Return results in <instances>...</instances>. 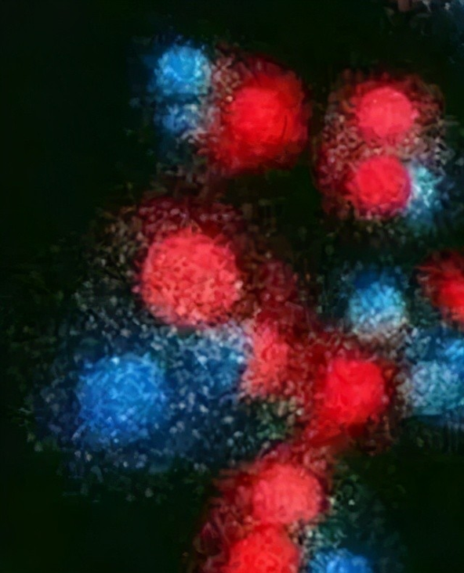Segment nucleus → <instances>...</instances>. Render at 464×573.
Returning <instances> with one entry per match:
<instances>
[{
  "label": "nucleus",
  "instance_id": "1",
  "mask_svg": "<svg viewBox=\"0 0 464 573\" xmlns=\"http://www.w3.org/2000/svg\"><path fill=\"white\" fill-rule=\"evenodd\" d=\"M156 355L118 349L85 360L66 381L62 446L93 465L160 470L177 454L182 374Z\"/></svg>",
  "mask_w": 464,
  "mask_h": 573
},
{
  "label": "nucleus",
  "instance_id": "4",
  "mask_svg": "<svg viewBox=\"0 0 464 573\" xmlns=\"http://www.w3.org/2000/svg\"><path fill=\"white\" fill-rule=\"evenodd\" d=\"M395 364L396 394L410 415L464 432V331L416 324L397 349Z\"/></svg>",
  "mask_w": 464,
  "mask_h": 573
},
{
  "label": "nucleus",
  "instance_id": "2",
  "mask_svg": "<svg viewBox=\"0 0 464 573\" xmlns=\"http://www.w3.org/2000/svg\"><path fill=\"white\" fill-rule=\"evenodd\" d=\"M205 101L192 135L205 144L266 151L300 136L307 102L299 80L258 59L224 57L208 70Z\"/></svg>",
  "mask_w": 464,
  "mask_h": 573
},
{
  "label": "nucleus",
  "instance_id": "3",
  "mask_svg": "<svg viewBox=\"0 0 464 573\" xmlns=\"http://www.w3.org/2000/svg\"><path fill=\"white\" fill-rule=\"evenodd\" d=\"M328 128L348 146L405 156L440 169L447 126L438 91L415 77L367 78L339 91Z\"/></svg>",
  "mask_w": 464,
  "mask_h": 573
},
{
  "label": "nucleus",
  "instance_id": "5",
  "mask_svg": "<svg viewBox=\"0 0 464 573\" xmlns=\"http://www.w3.org/2000/svg\"><path fill=\"white\" fill-rule=\"evenodd\" d=\"M345 187L366 216L408 224L431 212L439 170L413 158L380 150L348 147Z\"/></svg>",
  "mask_w": 464,
  "mask_h": 573
},
{
  "label": "nucleus",
  "instance_id": "7",
  "mask_svg": "<svg viewBox=\"0 0 464 573\" xmlns=\"http://www.w3.org/2000/svg\"><path fill=\"white\" fill-rule=\"evenodd\" d=\"M412 295L428 321L464 331V254L440 252L416 268Z\"/></svg>",
  "mask_w": 464,
  "mask_h": 573
},
{
  "label": "nucleus",
  "instance_id": "6",
  "mask_svg": "<svg viewBox=\"0 0 464 573\" xmlns=\"http://www.w3.org/2000/svg\"><path fill=\"white\" fill-rule=\"evenodd\" d=\"M411 286L394 272L365 268L344 283L341 320L345 333L369 352L397 349L416 325Z\"/></svg>",
  "mask_w": 464,
  "mask_h": 573
}]
</instances>
